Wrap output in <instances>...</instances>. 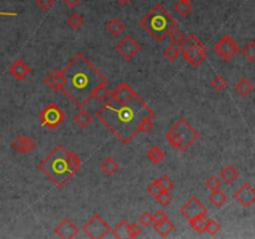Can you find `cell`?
Returning a JSON list of instances; mask_svg holds the SVG:
<instances>
[{"label": "cell", "instance_id": "cell-1", "mask_svg": "<svg viewBox=\"0 0 255 239\" xmlns=\"http://www.w3.org/2000/svg\"><path fill=\"white\" fill-rule=\"evenodd\" d=\"M98 121L127 146L140 134L143 118L156 117L153 108L128 84L121 82L96 111Z\"/></svg>", "mask_w": 255, "mask_h": 239}, {"label": "cell", "instance_id": "cell-2", "mask_svg": "<svg viewBox=\"0 0 255 239\" xmlns=\"http://www.w3.org/2000/svg\"><path fill=\"white\" fill-rule=\"evenodd\" d=\"M61 91L79 108H84L91 101V94L97 85L107 82L102 75L82 53H77L61 71Z\"/></svg>", "mask_w": 255, "mask_h": 239}, {"label": "cell", "instance_id": "cell-3", "mask_svg": "<svg viewBox=\"0 0 255 239\" xmlns=\"http://www.w3.org/2000/svg\"><path fill=\"white\" fill-rule=\"evenodd\" d=\"M81 169V158L64 146H56L37 166V170L58 188H64Z\"/></svg>", "mask_w": 255, "mask_h": 239}, {"label": "cell", "instance_id": "cell-4", "mask_svg": "<svg viewBox=\"0 0 255 239\" xmlns=\"http://www.w3.org/2000/svg\"><path fill=\"white\" fill-rule=\"evenodd\" d=\"M141 27L155 41L162 42L172 29L178 27V23L162 4H156L142 18Z\"/></svg>", "mask_w": 255, "mask_h": 239}, {"label": "cell", "instance_id": "cell-5", "mask_svg": "<svg viewBox=\"0 0 255 239\" xmlns=\"http://www.w3.org/2000/svg\"><path fill=\"white\" fill-rule=\"evenodd\" d=\"M199 136V131L195 130L186 117L178 118L166 134L169 146L181 152H184L192 147Z\"/></svg>", "mask_w": 255, "mask_h": 239}, {"label": "cell", "instance_id": "cell-6", "mask_svg": "<svg viewBox=\"0 0 255 239\" xmlns=\"http://www.w3.org/2000/svg\"><path fill=\"white\" fill-rule=\"evenodd\" d=\"M179 49L184 60L193 68H199L207 59V49L194 34H191L190 36L186 37Z\"/></svg>", "mask_w": 255, "mask_h": 239}, {"label": "cell", "instance_id": "cell-7", "mask_svg": "<svg viewBox=\"0 0 255 239\" xmlns=\"http://www.w3.org/2000/svg\"><path fill=\"white\" fill-rule=\"evenodd\" d=\"M82 231H84V233L91 239H103L108 233H110L111 228L110 224H108L98 213H95V214L84 224Z\"/></svg>", "mask_w": 255, "mask_h": 239}, {"label": "cell", "instance_id": "cell-8", "mask_svg": "<svg viewBox=\"0 0 255 239\" xmlns=\"http://www.w3.org/2000/svg\"><path fill=\"white\" fill-rule=\"evenodd\" d=\"M39 120L41 121V126L46 129L54 130L58 129L65 120V112L55 103H50L39 113Z\"/></svg>", "mask_w": 255, "mask_h": 239}, {"label": "cell", "instance_id": "cell-9", "mask_svg": "<svg viewBox=\"0 0 255 239\" xmlns=\"http://www.w3.org/2000/svg\"><path fill=\"white\" fill-rule=\"evenodd\" d=\"M213 50L222 60H224L225 63L231 61L235 56L239 54L240 47L238 45V42L229 35L222 37L218 42L213 46Z\"/></svg>", "mask_w": 255, "mask_h": 239}, {"label": "cell", "instance_id": "cell-10", "mask_svg": "<svg viewBox=\"0 0 255 239\" xmlns=\"http://www.w3.org/2000/svg\"><path fill=\"white\" fill-rule=\"evenodd\" d=\"M115 50L121 55V58L124 59L125 61H131L137 54L142 50V47H141V45L138 44V41H137L136 39H133L132 36L127 35V36H125L119 44L116 45Z\"/></svg>", "mask_w": 255, "mask_h": 239}, {"label": "cell", "instance_id": "cell-11", "mask_svg": "<svg viewBox=\"0 0 255 239\" xmlns=\"http://www.w3.org/2000/svg\"><path fill=\"white\" fill-rule=\"evenodd\" d=\"M208 209L197 197H191L187 202L184 203L181 207V213L184 218L190 221V219L195 218L198 216H202V214H207Z\"/></svg>", "mask_w": 255, "mask_h": 239}, {"label": "cell", "instance_id": "cell-12", "mask_svg": "<svg viewBox=\"0 0 255 239\" xmlns=\"http://www.w3.org/2000/svg\"><path fill=\"white\" fill-rule=\"evenodd\" d=\"M233 198L244 208H252L255 203V189L250 182L242 184L237 192L233 195Z\"/></svg>", "mask_w": 255, "mask_h": 239}, {"label": "cell", "instance_id": "cell-13", "mask_svg": "<svg viewBox=\"0 0 255 239\" xmlns=\"http://www.w3.org/2000/svg\"><path fill=\"white\" fill-rule=\"evenodd\" d=\"M36 147V141L32 137L25 136V135H20L11 142V148H13L14 152L19 153V155H27V153L34 152Z\"/></svg>", "mask_w": 255, "mask_h": 239}, {"label": "cell", "instance_id": "cell-14", "mask_svg": "<svg viewBox=\"0 0 255 239\" xmlns=\"http://www.w3.org/2000/svg\"><path fill=\"white\" fill-rule=\"evenodd\" d=\"M54 233L61 239H72L79 234V227L71 219H64L54 229Z\"/></svg>", "mask_w": 255, "mask_h": 239}, {"label": "cell", "instance_id": "cell-15", "mask_svg": "<svg viewBox=\"0 0 255 239\" xmlns=\"http://www.w3.org/2000/svg\"><path fill=\"white\" fill-rule=\"evenodd\" d=\"M30 72H32V70L23 60H15L9 68V74L18 81H23V80L27 79Z\"/></svg>", "mask_w": 255, "mask_h": 239}, {"label": "cell", "instance_id": "cell-16", "mask_svg": "<svg viewBox=\"0 0 255 239\" xmlns=\"http://www.w3.org/2000/svg\"><path fill=\"white\" fill-rule=\"evenodd\" d=\"M44 84L49 87L53 92L61 91V85H63V77H61V71L58 68L51 70L44 79Z\"/></svg>", "mask_w": 255, "mask_h": 239}, {"label": "cell", "instance_id": "cell-17", "mask_svg": "<svg viewBox=\"0 0 255 239\" xmlns=\"http://www.w3.org/2000/svg\"><path fill=\"white\" fill-rule=\"evenodd\" d=\"M240 177V172L235 169L234 166H225L221 171V179L225 184H233Z\"/></svg>", "mask_w": 255, "mask_h": 239}, {"label": "cell", "instance_id": "cell-18", "mask_svg": "<svg viewBox=\"0 0 255 239\" xmlns=\"http://www.w3.org/2000/svg\"><path fill=\"white\" fill-rule=\"evenodd\" d=\"M100 170L106 177H112L113 174L119 172L120 166L113 157H106L100 165Z\"/></svg>", "mask_w": 255, "mask_h": 239}, {"label": "cell", "instance_id": "cell-19", "mask_svg": "<svg viewBox=\"0 0 255 239\" xmlns=\"http://www.w3.org/2000/svg\"><path fill=\"white\" fill-rule=\"evenodd\" d=\"M234 90L239 96H242V98H248V96L254 91V85H253V82L250 81L249 79L243 77V79H240L239 81L235 84Z\"/></svg>", "mask_w": 255, "mask_h": 239}, {"label": "cell", "instance_id": "cell-20", "mask_svg": "<svg viewBox=\"0 0 255 239\" xmlns=\"http://www.w3.org/2000/svg\"><path fill=\"white\" fill-rule=\"evenodd\" d=\"M106 30H107L113 37H119L120 35L124 34V32L126 30V25H125L120 19H112V20H110L106 24Z\"/></svg>", "mask_w": 255, "mask_h": 239}, {"label": "cell", "instance_id": "cell-21", "mask_svg": "<svg viewBox=\"0 0 255 239\" xmlns=\"http://www.w3.org/2000/svg\"><path fill=\"white\" fill-rule=\"evenodd\" d=\"M107 82H102V84L97 85V86L94 89L91 94V100H97V101H105L110 98L111 90L106 86Z\"/></svg>", "mask_w": 255, "mask_h": 239}, {"label": "cell", "instance_id": "cell-22", "mask_svg": "<svg viewBox=\"0 0 255 239\" xmlns=\"http://www.w3.org/2000/svg\"><path fill=\"white\" fill-rule=\"evenodd\" d=\"M155 229H156V232H157V233L162 237V238H167L169 234L173 233V231L176 229V227H174V224L172 223L168 218V219H166V221L160 222V223H156Z\"/></svg>", "mask_w": 255, "mask_h": 239}, {"label": "cell", "instance_id": "cell-23", "mask_svg": "<svg viewBox=\"0 0 255 239\" xmlns=\"http://www.w3.org/2000/svg\"><path fill=\"white\" fill-rule=\"evenodd\" d=\"M74 121L80 129L84 130L92 124L94 118H92V116L90 115L89 112H86V111H80V112H77L76 115L74 116Z\"/></svg>", "mask_w": 255, "mask_h": 239}, {"label": "cell", "instance_id": "cell-24", "mask_svg": "<svg viewBox=\"0 0 255 239\" xmlns=\"http://www.w3.org/2000/svg\"><path fill=\"white\" fill-rule=\"evenodd\" d=\"M146 156H147V158L153 163V165H159V163H162V161L166 158V153L162 151V148L157 147V146L151 147L150 150L147 151V153H146Z\"/></svg>", "mask_w": 255, "mask_h": 239}, {"label": "cell", "instance_id": "cell-25", "mask_svg": "<svg viewBox=\"0 0 255 239\" xmlns=\"http://www.w3.org/2000/svg\"><path fill=\"white\" fill-rule=\"evenodd\" d=\"M208 217L207 214H202V216H198L195 218H192L188 221L190 226L192 227V229H194L197 233L203 234L205 232V226H207Z\"/></svg>", "mask_w": 255, "mask_h": 239}, {"label": "cell", "instance_id": "cell-26", "mask_svg": "<svg viewBox=\"0 0 255 239\" xmlns=\"http://www.w3.org/2000/svg\"><path fill=\"white\" fill-rule=\"evenodd\" d=\"M174 9H176V11L179 15L183 16V18H187L188 15L192 14L193 5L191 1H187V0H178V1L174 4Z\"/></svg>", "mask_w": 255, "mask_h": 239}, {"label": "cell", "instance_id": "cell-27", "mask_svg": "<svg viewBox=\"0 0 255 239\" xmlns=\"http://www.w3.org/2000/svg\"><path fill=\"white\" fill-rule=\"evenodd\" d=\"M128 221L126 219H122L117 226L113 228L112 231V236L117 239H125V238H128Z\"/></svg>", "mask_w": 255, "mask_h": 239}, {"label": "cell", "instance_id": "cell-28", "mask_svg": "<svg viewBox=\"0 0 255 239\" xmlns=\"http://www.w3.org/2000/svg\"><path fill=\"white\" fill-rule=\"evenodd\" d=\"M209 202H211V205L216 208L223 207L226 203V195L223 191H221V189L214 191V192H212V195L209 196Z\"/></svg>", "mask_w": 255, "mask_h": 239}, {"label": "cell", "instance_id": "cell-29", "mask_svg": "<svg viewBox=\"0 0 255 239\" xmlns=\"http://www.w3.org/2000/svg\"><path fill=\"white\" fill-rule=\"evenodd\" d=\"M84 23H85L84 16H82L81 14L76 13V11H74V13H72L71 15H70L67 18L68 27L71 28V29L74 30V32H77V30L81 29L82 25H84Z\"/></svg>", "mask_w": 255, "mask_h": 239}, {"label": "cell", "instance_id": "cell-30", "mask_svg": "<svg viewBox=\"0 0 255 239\" xmlns=\"http://www.w3.org/2000/svg\"><path fill=\"white\" fill-rule=\"evenodd\" d=\"M163 56L169 61V63H174V61L181 56V49H179V46H176V45L173 44L169 45V46H167L166 49H164Z\"/></svg>", "mask_w": 255, "mask_h": 239}, {"label": "cell", "instance_id": "cell-31", "mask_svg": "<svg viewBox=\"0 0 255 239\" xmlns=\"http://www.w3.org/2000/svg\"><path fill=\"white\" fill-rule=\"evenodd\" d=\"M167 37H169V40H171V42L173 45H176V46H181L182 42H183L184 39H186V35H184L183 32L177 27L169 32L168 36Z\"/></svg>", "mask_w": 255, "mask_h": 239}, {"label": "cell", "instance_id": "cell-32", "mask_svg": "<svg viewBox=\"0 0 255 239\" xmlns=\"http://www.w3.org/2000/svg\"><path fill=\"white\" fill-rule=\"evenodd\" d=\"M242 54H243V56H244V58L249 61V63H254L255 61V42L250 41L249 44L245 45V47L243 49Z\"/></svg>", "mask_w": 255, "mask_h": 239}, {"label": "cell", "instance_id": "cell-33", "mask_svg": "<svg viewBox=\"0 0 255 239\" xmlns=\"http://www.w3.org/2000/svg\"><path fill=\"white\" fill-rule=\"evenodd\" d=\"M222 229V226L218 223V222L213 221V219H209L208 218V222H207V226H205V232H207L208 234L211 237H216L217 234L221 232Z\"/></svg>", "mask_w": 255, "mask_h": 239}, {"label": "cell", "instance_id": "cell-34", "mask_svg": "<svg viewBox=\"0 0 255 239\" xmlns=\"http://www.w3.org/2000/svg\"><path fill=\"white\" fill-rule=\"evenodd\" d=\"M172 200H173V197H172V195L168 192V191H162V192L156 197L157 203L162 205V207H168V205L172 203Z\"/></svg>", "mask_w": 255, "mask_h": 239}, {"label": "cell", "instance_id": "cell-35", "mask_svg": "<svg viewBox=\"0 0 255 239\" xmlns=\"http://www.w3.org/2000/svg\"><path fill=\"white\" fill-rule=\"evenodd\" d=\"M222 187V179H219L217 176H212L205 181V188H208L211 192L218 191Z\"/></svg>", "mask_w": 255, "mask_h": 239}, {"label": "cell", "instance_id": "cell-36", "mask_svg": "<svg viewBox=\"0 0 255 239\" xmlns=\"http://www.w3.org/2000/svg\"><path fill=\"white\" fill-rule=\"evenodd\" d=\"M226 86H228V82H226L225 77L222 76V75L216 76L213 79V81H212V87L218 92H222L223 90H225Z\"/></svg>", "mask_w": 255, "mask_h": 239}, {"label": "cell", "instance_id": "cell-37", "mask_svg": "<svg viewBox=\"0 0 255 239\" xmlns=\"http://www.w3.org/2000/svg\"><path fill=\"white\" fill-rule=\"evenodd\" d=\"M155 129V125H153V118L152 117H146L143 118L142 122L140 125V134H151Z\"/></svg>", "mask_w": 255, "mask_h": 239}, {"label": "cell", "instance_id": "cell-38", "mask_svg": "<svg viewBox=\"0 0 255 239\" xmlns=\"http://www.w3.org/2000/svg\"><path fill=\"white\" fill-rule=\"evenodd\" d=\"M156 181L158 182V184H159V187L162 188V191H172V189L174 188V183L173 181H172L171 178H169L168 176H162L159 177V178H157Z\"/></svg>", "mask_w": 255, "mask_h": 239}, {"label": "cell", "instance_id": "cell-39", "mask_svg": "<svg viewBox=\"0 0 255 239\" xmlns=\"http://www.w3.org/2000/svg\"><path fill=\"white\" fill-rule=\"evenodd\" d=\"M143 231L141 228V224L137 223H129L128 226V238H138V237L142 236Z\"/></svg>", "mask_w": 255, "mask_h": 239}, {"label": "cell", "instance_id": "cell-40", "mask_svg": "<svg viewBox=\"0 0 255 239\" xmlns=\"http://www.w3.org/2000/svg\"><path fill=\"white\" fill-rule=\"evenodd\" d=\"M35 3L41 11H49L55 4V0H36Z\"/></svg>", "mask_w": 255, "mask_h": 239}, {"label": "cell", "instance_id": "cell-41", "mask_svg": "<svg viewBox=\"0 0 255 239\" xmlns=\"http://www.w3.org/2000/svg\"><path fill=\"white\" fill-rule=\"evenodd\" d=\"M138 224L148 228L152 224V214L150 212H143L140 216V218H138Z\"/></svg>", "mask_w": 255, "mask_h": 239}, {"label": "cell", "instance_id": "cell-42", "mask_svg": "<svg viewBox=\"0 0 255 239\" xmlns=\"http://www.w3.org/2000/svg\"><path fill=\"white\" fill-rule=\"evenodd\" d=\"M147 192L150 193L151 196H152V197H157L158 195H159L160 192H162V188H160L159 187V184H158V182L156 181H153L152 183H150L148 184V187H147Z\"/></svg>", "mask_w": 255, "mask_h": 239}, {"label": "cell", "instance_id": "cell-43", "mask_svg": "<svg viewBox=\"0 0 255 239\" xmlns=\"http://www.w3.org/2000/svg\"><path fill=\"white\" fill-rule=\"evenodd\" d=\"M166 219H168V216H167L163 210H157L155 214H152V223L153 224L160 223V222L166 221Z\"/></svg>", "mask_w": 255, "mask_h": 239}, {"label": "cell", "instance_id": "cell-44", "mask_svg": "<svg viewBox=\"0 0 255 239\" xmlns=\"http://www.w3.org/2000/svg\"><path fill=\"white\" fill-rule=\"evenodd\" d=\"M66 6H68L70 9H75L76 6H79L81 4V0H64Z\"/></svg>", "mask_w": 255, "mask_h": 239}, {"label": "cell", "instance_id": "cell-45", "mask_svg": "<svg viewBox=\"0 0 255 239\" xmlns=\"http://www.w3.org/2000/svg\"><path fill=\"white\" fill-rule=\"evenodd\" d=\"M116 1H117V3H119L120 5H122V6H126V5H128L129 3H131L132 0H116Z\"/></svg>", "mask_w": 255, "mask_h": 239}, {"label": "cell", "instance_id": "cell-46", "mask_svg": "<svg viewBox=\"0 0 255 239\" xmlns=\"http://www.w3.org/2000/svg\"><path fill=\"white\" fill-rule=\"evenodd\" d=\"M0 16H18V14L8 13V11H0Z\"/></svg>", "mask_w": 255, "mask_h": 239}, {"label": "cell", "instance_id": "cell-47", "mask_svg": "<svg viewBox=\"0 0 255 239\" xmlns=\"http://www.w3.org/2000/svg\"><path fill=\"white\" fill-rule=\"evenodd\" d=\"M187 1H192V0H187Z\"/></svg>", "mask_w": 255, "mask_h": 239}, {"label": "cell", "instance_id": "cell-48", "mask_svg": "<svg viewBox=\"0 0 255 239\" xmlns=\"http://www.w3.org/2000/svg\"><path fill=\"white\" fill-rule=\"evenodd\" d=\"M0 165H1V161H0Z\"/></svg>", "mask_w": 255, "mask_h": 239}]
</instances>
